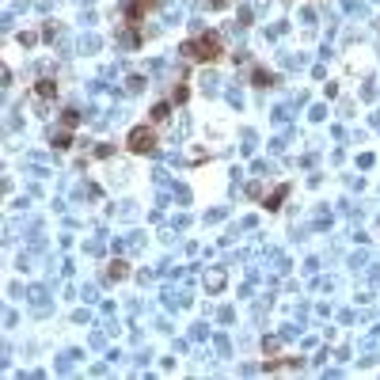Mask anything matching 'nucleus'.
<instances>
[{
	"label": "nucleus",
	"mask_w": 380,
	"mask_h": 380,
	"mask_svg": "<svg viewBox=\"0 0 380 380\" xmlns=\"http://www.w3.org/2000/svg\"><path fill=\"white\" fill-rule=\"evenodd\" d=\"M152 144H156V133H152L149 126H137V130L130 133V149H133V152H149Z\"/></svg>",
	"instance_id": "2"
},
{
	"label": "nucleus",
	"mask_w": 380,
	"mask_h": 380,
	"mask_svg": "<svg viewBox=\"0 0 380 380\" xmlns=\"http://www.w3.org/2000/svg\"><path fill=\"white\" fill-rule=\"evenodd\" d=\"M289 194V190L282 186V190H278V194H270V198H266V209H278V202H282V198Z\"/></svg>",
	"instance_id": "3"
},
{
	"label": "nucleus",
	"mask_w": 380,
	"mask_h": 380,
	"mask_svg": "<svg viewBox=\"0 0 380 380\" xmlns=\"http://www.w3.org/2000/svg\"><path fill=\"white\" fill-rule=\"evenodd\" d=\"M190 58H198V61H209V58H221V38L217 35H202V38H194L186 46Z\"/></svg>",
	"instance_id": "1"
}]
</instances>
